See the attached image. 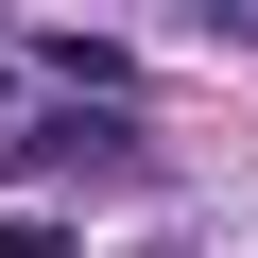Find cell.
Here are the masks:
<instances>
[{
	"instance_id": "cell-1",
	"label": "cell",
	"mask_w": 258,
	"mask_h": 258,
	"mask_svg": "<svg viewBox=\"0 0 258 258\" xmlns=\"http://www.w3.org/2000/svg\"><path fill=\"white\" fill-rule=\"evenodd\" d=\"M0 103H18V52H0Z\"/></svg>"
}]
</instances>
